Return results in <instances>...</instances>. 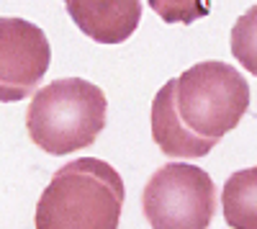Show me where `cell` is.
Masks as SVG:
<instances>
[{"label":"cell","instance_id":"6da1fadb","mask_svg":"<svg viewBox=\"0 0 257 229\" xmlns=\"http://www.w3.org/2000/svg\"><path fill=\"white\" fill-rule=\"evenodd\" d=\"M126 188L98 157H80L52 175L36 203V229H118Z\"/></svg>","mask_w":257,"mask_h":229},{"label":"cell","instance_id":"7a4b0ae2","mask_svg":"<svg viewBox=\"0 0 257 229\" xmlns=\"http://www.w3.org/2000/svg\"><path fill=\"white\" fill-rule=\"evenodd\" d=\"M105 93L82 77H62L39 88L26 111V132L47 155L85 150L105 129Z\"/></svg>","mask_w":257,"mask_h":229},{"label":"cell","instance_id":"3957f363","mask_svg":"<svg viewBox=\"0 0 257 229\" xmlns=\"http://www.w3.org/2000/svg\"><path fill=\"white\" fill-rule=\"evenodd\" d=\"M175 108L196 137L219 144L247 113L249 85L237 67L206 59L175 77Z\"/></svg>","mask_w":257,"mask_h":229},{"label":"cell","instance_id":"277c9868","mask_svg":"<svg viewBox=\"0 0 257 229\" xmlns=\"http://www.w3.org/2000/svg\"><path fill=\"white\" fill-rule=\"evenodd\" d=\"M142 211L152 229H206L216 211V185L198 165L167 162L147 180Z\"/></svg>","mask_w":257,"mask_h":229},{"label":"cell","instance_id":"5b68a950","mask_svg":"<svg viewBox=\"0 0 257 229\" xmlns=\"http://www.w3.org/2000/svg\"><path fill=\"white\" fill-rule=\"evenodd\" d=\"M52 62L47 34L24 18L0 16V103L36 93Z\"/></svg>","mask_w":257,"mask_h":229},{"label":"cell","instance_id":"8992f818","mask_svg":"<svg viewBox=\"0 0 257 229\" xmlns=\"http://www.w3.org/2000/svg\"><path fill=\"white\" fill-rule=\"evenodd\" d=\"M75 26L98 44H121L142 21V0H62Z\"/></svg>","mask_w":257,"mask_h":229},{"label":"cell","instance_id":"52a82bcc","mask_svg":"<svg viewBox=\"0 0 257 229\" xmlns=\"http://www.w3.org/2000/svg\"><path fill=\"white\" fill-rule=\"evenodd\" d=\"M152 139L165 155L178 160H198L216 147V142L196 137L180 121L175 108V77L167 80L152 100Z\"/></svg>","mask_w":257,"mask_h":229},{"label":"cell","instance_id":"ba28073f","mask_svg":"<svg viewBox=\"0 0 257 229\" xmlns=\"http://www.w3.org/2000/svg\"><path fill=\"white\" fill-rule=\"evenodd\" d=\"M221 206L224 219L231 229H257V165L226 178Z\"/></svg>","mask_w":257,"mask_h":229},{"label":"cell","instance_id":"9c48e42d","mask_svg":"<svg viewBox=\"0 0 257 229\" xmlns=\"http://www.w3.org/2000/svg\"><path fill=\"white\" fill-rule=\"evenodd\" d=\"M231 54L249 75L257 77V3L247 8L231 26Z\"/></svg>","mask_w":257,"mask_h":229},{"label":"cell","instance_id":"30bf717a","mask_svg":"<svg viewBox=\"0 0 257 229\" xmlns=\"http://www.w3.org/2000/svg\"><path fill=\"white\" fill-rule=\"evenodd\" d=\"M165 24H193L211 11V0H147Z\"/></svg>","mask_w":257,"mask_h":229}]
</instances>
